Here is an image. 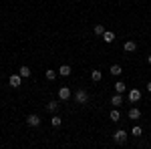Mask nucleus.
I'll list each match as a JSON object with an SVG mask.
<instances>
[{"label": "nucleus", "mask_w": 151, "mask_h": 149, "mask_svg": "<svg viewBox=\"0 0 151 149\" xmlns=\"http://www.w3.org/2000/svg\"><path fill=\"white\" fill-rule=\"evenodd\" d=\"M58 75H60V77H70V67L69 65H63V67L58 69Z\"/></svg>", "instance_id": "nucleus-9"}, {"label": "nucleus", "mask_w": 151, "mask_h": 149, "mask_svg": "<svg viewBox=\"0 0 151 149\" xmlns=\"http://www.w3.org/2000/svg\"><path fill=\"white\" fill-rule=\"evenodd\" d=\"M127 115H129V119H139V117H141V111L137 109V107H131Z\"/></svg>", "instance_id": "nucleus-7"}, {"label": "nucleus", "mask_w": 151, "mask_h": 149, "mask_svg": "<svg viewBox=\"0 0 151 149\" xmlns=\"http://www.w3.org/2000/svg\"><path fill=\"white\" fill-rule=\"evenodd\" d=\"M111 103L115 105V107H121V103H123V99H121V93H117L115 97H111Z\"/></svg>", "instance_id": "nucleus-13"}, {"label": "nucleus", "mask_w": 151, "mask_h": 149, "mask_svg": "<svg viewBox=\"0 0 151 149\" xmlns=\"http://www.w3.org/2000/svg\"><path fill=\"white\" fill-rule=\"evenodd\" d=\"M26 123H28V125L30 127H38L40 125V117H38V115H28V117H26Z\"/></svg>", "instance_id": "nucleus-4"}, {"label": "nucleus", "mask_w": 151, "mask_h": 149, "mask_svg": "<svg viewBox=\"0 0 151 149\" xmlns=\"http://www.w3.org/2000/svg\"><path fill=\"white\" fill-rule=\"evenodd\" d=\"M57 109H58V103H55V101H50V103L47 105V111H48V113H57Z\"/></svg>", "instance_id": "nucleus-16"}, {"label": "nucleus", "mask_w": 151, "mask_h": 149, "mask_svg": "<svg viewBox=\"0 0 151 149\" xmlns=\"http://www.w3.org/2000/svg\"><path fill=\"white\" fill-rule=\"evenodd\" d=\"M45 77H47L48 81H55L57 79V71H52V69H48L47 73H45Z\"/></svg>", "instance_id": "nucleus-18"}, {"label": "nucleus", "mask_w": 151, "mask_h": 149, "mask_svg": "<svg viewBox=\"0 0 151 149\" xmlns=\"http://www.w3.org/2000/svg\"><path fill=\"white\" fill-rule=\"evenodd\" d=\"M109 73H111L113 77H119V75L123 73V69H121L119 65H111V69H109Z\"/></svg>", "instance_id": "nucleus-10"}, {"label": "nucleus", "mask_w": 151, "mask_h": 149, "mask_svg": "<svg viewBox=\"0 0 151 149\" xmlns=\"http://www.w3.org/2000/svg\"><path fill=\"white\" fill-rule=\"evenodd\" d=\"M147 91L151 93V81H149V83H147Z\"/></svg>", "instance_id": "nucleus-22"}, {"label": "nucleus", "mask_w": 151, "mask_h": 149, "mask_svg": "<svg viewBox=\"0 0 151 149\" xmlns=\"http://www.w3.org/2000/svg\"><path fill=\"white\" fill-rule=\"evenodd\" d=\"M18 75H20L22 79H26V77H30V69H28V67H20V69H18Z\"/></svg>", "instance_id": "nucleus-14"}, {"label": "nucleus", "mask_w": 151, "mask_h": 149, "mask_svg": "<svg viewBox=\"0 0 151 149\" xmlns=\"http://www.w3.org/2000/svg\"><path fill=\"white\" fill-rule=\"evenodd\" d=\"M103 40L107 42V45H111V42L115 40V35H113V32H109V30H105V32H103Z\"/></svg>", "instance_id": "nucleus-8"}, {"label": "nucleus", "mask_w": 151, "mask_h": 149, "mask_svg": "<svg viewBox=\"0 0 151 149\" xmlns=\"http://www.w3.org/2000/svg\"><path fill=\"white\" fill-rule=\"evenodd\" d=\"M125 50H127V53H133V50H137V42H133V40H127V42H125Z\"/></svg>", "instance_id": "nucleus-12"}, {"label": "nucleus", "mask_w": 151, "mask_h": 149, "mask_svg": "<svg viewBox=\"0 0 151 149\" xmlns=\"http://www.w3.org/2000/svg\"><path fill=\"white\" fill-rule=\"evenodd\" d=\"M113 139H115V143H125L127 141V131H123V129H119L113 133Z\"/></svg>", "instance_id": "nucleus-2"}, {"label": "nucleus", "mask_w": 151, "mask_h": 149, "mask_svg": "<svg viewBox=\"0 0 151 149\" xmlns=\"http://www.w3.org/2000/svg\"><path fill=\"white\" fill-rule=\"evenodd\" d=\"M60 123H63V119H60V117H57V115H52L50 125H52V127H60Z\"/></svg>", "instance_id": "nucleus-17"}, {"label": "nucleus", "mask_w": 151, "mask_h": 149, "mask_svg": "<svg viewBox=\"0 0 151 149\" xmlns=\"http://www.w3.org/2000/svg\"><path fill=\"white\" fill-rule=\"evenodd\" d=\"M103 32H105V26H103V24H97V26H95V35L103 36Z\"/></svg>", "instance_id": "nucleus-20"}, {"label": "nucleus", "mask_w": 151, "mask_h": 149, "mask_svg": "<svg viewBox=\"0 0 151 149\" xmlns=\"http://www.w3.org/2000/svg\"><path fill=\"white\" fill-rule=\"evenodd\" d=\"M91 79H93L95 83H99V81L103 79V73H101V71H93V73H91Z\"/></svg>", "instance_id": "nucleus-15"}, {"label": "nucleus", "mask_w": 151, "mask_h": 149, "mask_svg": "<svg viewBox=\"0 0 151 149\" xmlns=\"http://www.w3.org/2000/svg\"><path fill=\"white\" fill-rule=\"evenodd\" d=\"M113 87H115V91H117V93H125V89H127V85H125L123 81H117Z\"/></svg>", "instance_id": "nucleus-11"}, {"label": "nucleus", "mask_w": 151, "mask_h": 149, "mask_svg": "<svg viewBox=\"0 0 151 149\" xmlns=\"http://www.w3.org/2000/svg\"><path fill=\"white\" fill-rule=\"evenodd\" d=\"M58 99H60V101L70 99V89L69 87H60V89H58Z\"/></svg>", "instance_id": "nucleus-3"}, {"label": "nucleus", "mask_w": 151, "mask_h": 149, "mask_svg": "<svg viewBox=\"0 0 151 149\" xmlns=\"http://www.w3.org/2000/svg\"><path fill=\"white\" fill-rule=\"evenodd\" d=\"M131 133H133V135H135V137H139L141 133H143V129H141L139 125H135V127H133V131H131Z\"/></svg>", "instance_id": "nucleus-21"}, {"label": "nucleus", "mask_w": 151, "mask_h": 149, "mask_svg": "<svg viewBox=\"0 0 151 149\" xmlns=\"http://www.w3.org/2000/svg\"><path fill=\"white\" fill-rule=\"evenodd\" d=\"M75 101H77V103H81V105H85L87 101H89V93L85 91V89H79V91L75 93Z\"/></svg>", "instance_id": "nucleus-1"}, {"label": "nucleus", "mask_w": 151, "mask_h": 149, "mask_svg": "<svg viewBox=\"0 0 151 149\" xmlns=\"http://www.w3.org/2000/svg\"><path fill=\"white\" fill-rule=\"evenodd\" d=\"M139 99H141L139 89H131V91H129V101H131V103H135V101H139Z\"/></svg>", "instance_id": "nucleus-5"}, {"label": "nucleus", "mask_w": 151, "mask_h": 149, "mask_svg": "<svg viewBox=\"0 0 151 149\" xmlns=\"http://www.w3.org/2000/svg\"><path fill=\"white\" fill-rule=\"evenodd\" d=\"M20 83H22V77L20 75H12L10 79H8V85L10 87H20Z\"/></svg>", "instance_id": "nucleus-6"}, {"label": "nucleus", "mask_w": 151, "mask_h": 149, "mask_svg": "<svg viewBox=\"0 0 151 149\" xmlns=\"http://www.w3.org/2000/svg\"><path fill=\"white\" fill-rule=\"evenodd\" d=\"M147 60H149V65H151V55H149V58H147Z\"/></svg>", "instance_id": "nucleus-23"}, {"label": "nucleus", "mask_w": 151, "mask_h": 149, "mask_svg": "<svg viewBox=\"0 0 151 149\" xmlns=\"http://www.w3.org/2000/svg\"><path fill=\"white\" fill-rule=\"evenodd\" d=\"M119 119H121V113H119L117 109H113V111H111V121H115V123H119Z\"/></svg>", "instance_id": "nucleus-19"}]
</instances>
